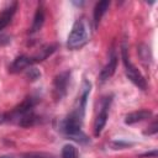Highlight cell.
<instances>
[{
    "instance_id": "2",
    "label": "cell",
    "mask_w": 158,
    "mask_h": 158,
    "mask_svg": "<svg viewBox=\"0 0 158 158\" xmlns=\"http://www.w3.org/2000/svg\"><path fill=\"white\" fill-rule=\"evenodd\" d=\"M90 37V30L89 25L84 19H79L74 22L72 31L67 40V47L72 51L80 49L89 42Z\"/></svg>"
},
{
    "instance_id": "11",
    "label": "cell",
    "mask_w": 158,
    "mask_h": 158,
    "mask_svg": "<svg viewBox=\"0 0 158 158\" xmlns=\"http://www.w3.org/2000/svg\"><path fill=\"white\" fill-rule=\"evenodd\" d=\"M44 9L42 6H38L37 10H36V14H35V17H33V22H32V26H31V30L30 32L31 33H35L37 31H40L44 23Z\"/></svg>"
},
{
    "instance_id": "4",
    "label": "cell",
    "mask_w": 158,
    "mask_h": 158,
    "mask_svg": "<svg viewBox=\"0 0 158 158\" xmlns=\"http://www.w3.org/2000/svg\"><path fill=\"white\" fill-rule=\"evenodd\" d=\"M69 81H70V72L69 70H64L54 78V80H53V96H54L56 101H60L67 95Z\"/></svg>"
},
{
    "instance_id": "9",
    "label": "cell",
    "mask_w": 158,
    "mask_h": 158,
    "mask_svg": "<svg viewBox=\"0 0 158 158\" xmlns=\"http://www.w3.org/2000/svg\"><path fill=\"white\" fill-rule=\"evenodd\" d=\"M152 116V111L149 110H138L135 112H131L128 115H126L125 117V123L126 125H133L141 121H144L147 118H149Z\"/></svg>"
},
{
    "instance_id": "7",
    "label": "cell",
    "mask_w": 158,
    "mask_h": 158,
    "mask_svg": "<svg viewBox=\"0 0 158 158\" xmlns=\"http://www.w3.org/2000/svg\"><path fill=\"white\" fill-rule=\"evenodd\" d=\"M33 63L35 62H33L32 57H28V56H25L23 54V56H19L17 58H15V60L11 63V65H10L9 69H10L11 73H19V72H21L23 69H27Z\"/></svg>"
},
{
    "instance_id": "13",
    "label": "cell",
    "mask_w": 158,
    "mask_h": 158,
    "mask_svg": "<svg viewBox=\"0 0 158 158\" xmlns=\"http://www.w3.org/2000/svg\"><path fill=\"white\" fill-rule=\"evenodd\" d=\"M62 158H78L79 153L78 149L75 148V146L73 144H64L62 148V153H60Z\"/></svg>"
},
{
    "instance_id": "15",
    "label": "cell",
    "mask_w": 158,
    "mask_h": 158,
    "mask_svg": "<svg viewBox=\"0 0 158 158\" xmlns=\"http://www.w3.org/2000/svg\"><path fill=\"white\" fill-rule=\"evenodd\" d=\"M26 77L31 80V81H35L37 80L40 77H41V73L37 68H33V67H28L27 68V72H26Z\"/></svg>"
},
{
    "instance_id": "17",
    "label": "cell",
    "mask_w": 158,
    "mask_h": 158,
    "mask_svg": "<svg viewBox=\"0 0 158 158\" xmlns=\"http://www.w3.org/2000/svg\"><path fill=\"white\" fill-rule=\"evenodd\" d=\"M131 143H127V142H121V141H116V142H114L112 143V146L115 147V149H117V148H122V147H127V146H130Z\"/></svg>"
},
{
    "instance_id": "1",
    "label": "cell",
    "mask_w": 158,
    "mask_h": 158,
    "mask_svg": "<svg viewBox=\"0 0 158 158\" xmlns=\"http://www.w3.org/2000/svg\"><path fill=\"white\" fill-rule=\"evenodd\" d=\"M90 88H91L90 81L84 80L81 85V94L78 96L72 112L60 123V131L70 139H74L80 143L89 142V138L81 131V125H83V118L85 114V106L90 93Z\"/></svg>"
},
{
    "instance_id": "14",
    "label": "cell",
    "mask_w": 158,
    "mask_h": 158,
    "mask_svg": "<svg viewBox=\"0 0 158 158\" xmlns=\"http://www.w3.org/2000/svg\"><path fill=\"white\" fill-rule=\"evenodd\" d=\"M21 158H56L53 154L44 153V152H28L21 154Z\"/></svg>"
},
{
    "instance_id": "16",
    "label": "cell",
    "mask_w": 158,
    "mask_h": 158,
    "mask_svg": "<svg viewBox=\"0 0 158 158\" xmlns=\"http://www.w3.org/2000/svg\"><path fill=\"white\" fill-rule=\"evenodd\" d=\"M148 128H149V130H148V131H146V132H144V135H154V133L157 132V121L154 120V121L152 122V125H151Z\"/></svg>"
},
{
    "instance_id": "8",
    "label": "cell",
    "mask_w": 158,
    "mask_h": 158,
    "mask_svg": "<svg viewBox=\"0 0 158 158\" xmlns=\"http://www.w3.org/2000/svg\"><path fill=\"white\" fill-rule=\"evenodd\" d=\"M16 10H17V2H11L0 12V32L11 22Z\"/></svg>"
},
{
    "instance_id": "5",
    "label": "cell",
    "mask_w": 158,
    "mask_h": 158,
    "mask_svg": "<svg viewBox=\"0 0 158 158\" xmlns=\"http://www.w3.org/2000/svg\"><path fill=\"white\" fill-rule=\"evenodd\" d=\"M111 101H112V96H105L101 100L100 111H99V114H98V116L95 118V122H94V135L95 136H99L101 133L102 128L106 125L107 116H109V109H110Z\"/></svg>"
},
{
    "instance_id": "12",
    "label": "cell",
    "mask_w": 158,
    "mask_h": 158,
    "mask_svg": "<svg viewBox=\"0 0 158 158\" xmlns=\"http://www.w3.org/2000/svg\"><path fill=\"white\" fill-rule=\"evenodd\" d=\"M54 51H56V46H54V44H47V46L42 47V48L40 49V52L32 57V59H33L35 63L42 62V60H44L47 57H49Z\"/></svg>"
},
{
    "instance_id": "18",
    "label": "cell",
    "mask_w": 158,
    "mask_h": 158,
    "mask_svg": "<svg viewBox=\"0 0 158 158\" xmlns=\"http://www.w3.org/2000/svg\"><path fill=\"white\" fill-rule=\"evenodd\" d=\"M149 156H152L153 158H156V157H157V152H156V151H153V152H147V153L141 154V157H149Z\"/></svg>"
},
{
    "instance_id": "3",
    "label": "cell",
    "mask_w": 158,
    "mask_h": 158,
    "mask_svg": "<svg viewBox=\"0 0 158 158\" xmlns=\"http://www.w3.org/2000/svg\"><path fill=\"white\" fill-rule=\"evenodd\" d=\"M121 53H122V62H123V67H125V72H126L127 78H128L136 86H138V88L142 89V90H146V89H147L146 79H144V77L139 73V70L131 63L130 57H128V53H127V47H126L125 43L122 44Z\"/></svg>"
},
{
    "instance_id": "6",
    "label": "cell",
    "mask_w": 158,
    "mask_h": 158,
    "mask_svg": "<svg viewBox=\"0 0 158 158\" xmlns=\"http://www.w3.org/2000/svg\"><path fill=\"white\" fill-rule=\"evenodd\" d=\"M116 67H117V56H116L115 51L111 49V53H110V57H109V62H107V64L101 69V72H100V74H99V80H100L101 83H104V81H106L107 79H110V78L114 75V73H115V70H116Z\"/></svg>"
},
{
    "instance_id": "19",
    "label": "cell",
    "mask_w": 158,
    "mask_h": 158,
    "mask_svg": "<svg viewBox=\"0 0 158 158\" xmlns=\"http://www.w3.org/2000/svg\"><path fill=\"white\" fill-rule=\"evenodd\" d=\"M0 158H14L12 156H0Z\"/></svg>"
},
{
    "instance_id": "10",
    "label": "cell",
    "mask_w": 158,
    "mask_h": 158,
    "mask_svg": "<svg viewBox=\"0 0 158 158\" xmlns=\"http://www.w3.org/2000/svg\"><path fill=\"white\" fill-rule=\"evenodd\" d=\"M109 6H110V1H107V0L99 1L95 5V7H94V23H95V26L99 25V22L101 21L102 16L106 14Z\"/></svg>"
}]
</instances>
